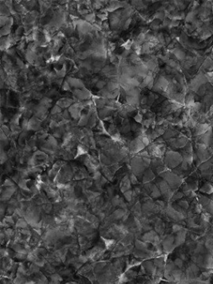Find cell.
<instances>
[{"instance_id":"obj_22","label":"cell","mask_w":213,"mask_h":284,"mask_svg":"<svg viewBox=\"0 0 213 284\" xmlns=\"http://www.w3.org/2000/svg\"><path fill=\"white\" fill-rule=\"evenodd\" d=\"M65 74H66V68H65V67H63V68H61L58 72H57V76L58 77H60V78H63V77H64L65 76Z\"/></svg>"},{"instance_id":"obj_29","label":"cell","mask_w":213,"mask_h":284,"mask_svg":"<svg viewBox=\"0 0 213 284\" xmlns=\"http://www.w3.org/2000/svg\"><path fill=\"white\" fill-rule=\"evenodd\" d=\"M130 182H131L132 183H133V184H136V183H138V180H137V178H136V177H135L134 174H132V175H131V177H130Z\"/></svg>"},{"instance_id":"obj_33","label":"cell","mask_w":213,"mask_h":284,"mask_svg":"<svg viewBox=\"0 0 213 284\" xmlns=\"http://www.w3.org/2000/svg\"><path fill=\"white\" fill-rule=\"evenodd\" d=\"M98 17L100 18L101 20H104L105 21V19H106V13H99V14H98Z\"/></svg>"},{"instance_id":"obj_16","label":"cell","mask_w":213,"mask_h":284,"mask_svg":"<svg viewBox=\"0 0 213 284\" xmlns=\"http://www.w3.org/2000/svg\"><path fill=\"white\" fill-rule=\"evenodd\" d=\"M2 131L6 134L7 136H9L10 134H11V133H12V131H11V129L8 127V126H6V125H2Z\"/></svg>"},{"instance_id":"obj_15","label":"cell","mask_w":213,"mask_h":284,"mask_svg":"<svg viewBox=\"0 0 213 284\" xmlns=\"http://www.w3.org/2000/svg\"><path fill=\"white\" fill-rule=\"evenodd\" d=\"M1 153H1V163L3 164V163L8 160V153H6L3 151V148H2V150H1Z\"/></svg>"},{"instance_id":"obj_27","label":"cell","mask_w":213,"mask_h":284,"mask_svg":"<svg viewBox=\"0 0 213 284\" xmlns=\"http://www.w3.org/2000/svg\"><path fill=\"white\" fill-rule=\"evenodd\" d=\"M7 135L1 130V134H0V140L2 142H4V141H7Z\"/></svg>"},{"instance_id":"obj_14","label":"cell","mask_w":213,"mask_h":284,"mask_svg":"<svg viewBox=\"0 0 213 284\" xmlns=\"http://www.w3.org/2000/svg\"><path fill=\"white\" fill-rule=\"evenodd\" d=\"M9 20V17H7V16H0V25L1 27H4L5 25L8 24Z\"/></svg>"},{"instance_id":"obj_1","label":"cell","mask_w":213,"mask_h":284,"mask_svg":"<svg viewBox=\"0 0 213 284\" xmlns=\"http://www.w3.org/2000/svg\"><path fill=\"white\" fill-rule=\"evenodd\" d=\"M165 162L171 167H176L182 160V156L180 153L173 152V151H168L166 153V158H165Z\"/></svg>"},{"instance_id":"obj_2","label":"cell","mask_w":213,"mask_h":284,"mask_svg":"<svg viewBox=\"0 0 213 284\" xmlns=\"http://www.w3.org/2000/svg\"><path fill=\"white\" fill-rule=\"evenodd\" d=\"M73 94L75 96L76 98L79 100H83L85 101L86 99H88L91 98L92 94L91 93L87 90L86 88H83V89H75L73 91Z\"/></svg>"},{"instance_id":"obj_7","label":"cell","mask_w":213,"mask_h":284,"mask_svg":"<svg viewBox=\"0 0 213 284\" xmlns=\"http://www.w3.org/2000/svg\"><path fill=\"white\" fill-rule=\"evenodd\" d=\"M173 53H174L176 58L177 59H179V60H185L186 59L187 55L182 50L179 49H173Z\"/></svg>"},{"instance_id":"obj_30","label":"cell","mask_w":213,"mask_h":284,"mask_svg":"<svg viewBox=\"0 0 213 284\" xmlns=\"http://www.w3.org/2000/svg\"><path fill=\"white\" fill-rule=\"evenodd\" d=\"M17 65H18V67H19V68H24V62H22V60H20L19 58L17 59Z\"/></svg>"},{"instance_id":"obj_19","label":"cell","mask_w":213,"mask_h":284,"mask_svg":"<svg viewBox=\"0 0 213 284\" xmlns=\"http://www.w3.org/2000/svg\"><path fill=\"white\" fill-rule=\"evenodd\" d=\"M60 112H61V108H60V107H58L57 105H56V106H54V107H53V108L52 109V111H51V113H52V114H53V115H55V114H57V113H60Z\"/></svg>"},{"instance_id":"obj_13","label":"cell","mask_w":213,"mask_h":284,"mask_svg":"<svg viewBox=\"0 0 213 284\" xmlns=\"http://www.w3.org/2000/svg\"><path fill=\"white\" fill-rule=\"evenodd\" d=\"M28 226V223H27V221H25L24 219H19L18 221V223H17V227L18 228H27Z\"/></svg>"},{"instance_id":"obj_10","label":"cell","mask_w":213,"mask_h":284,"mask_svg":"<svg viewBox=\"0 0 213 284\" xmlns=\"http://www.w3.org/2000/svg\"><path fill=\"white\" fill-rule=\"evenodd\" d=\"M10 32H11V27L5 25L4 27H3L1 28V31H0L1 37H7V35H8L10 33Z\"/></svg>"},{"instance_id":"obj_18","label":"cell","mask_w":213,"mask_h":284,"mask_svg":"<svg viewBox=\"0 0 213 284\" xmlns=\"http://www.w3.org/2000/svg\"><path fill=\"white\" fill-rule=\"evenodd\" d=\"M150 27L151 28L155 29V30H157L159 28H160V25H159V20H153V22L151 24Z\"/></svg>"},{"instance_id":"obj_23","label":"cell","mask_w":213,"mask_h":284,"mask_svg":"<svg viewBox=\"0 0 213 284\" xmlns=\"http://www.w3.org/2000/svg\"><path fill=\"white\" fill-rule=\"evenodd\" d=\"M62 87H63V89L64 90V91H69V90L71 89V87H70V84L68 83V81H64L63 83V86Z\"/></svg>"},{"instance_id":"obj_17","label":"cell","mask_w":213,"mask_h":284,"mask_svg":"<svg viewBox=\"0 0 213 284\" xmlns=\"http://www.w3.org/2000/svg\"><path fill=\"white\" fill-rule=\"evenodd\" d=\"M85 20L88 22H94L95 21V15L93 13H88L85 15Z\"/></svg>"},{"instance_id":"obj_12","label":"cell","mask_w":213,"mask_h":284,"mask_svg":"<svg viewBox=\"0 0 213 284\" xmlns=\"http://www.w3.org/2000/svg\"><path fill=\"white\" fill-rule=\"evenodd\" d=\"M152 178H154V174H153V173H152L151 170H147V171L146 172V173H145L144 183H146V182H149V181H151Z\"/></svg>"},{"instance_id":"obj_6","label":"cell","mask_w":213,"mask_h":284,"mask_svg":"<svg viewBox=\"0 0 213 284\" xmlns=\"http://www.w3.org/2000/svg\"><path fill=\"white\" fill-rule=\"evenodd\" d=\"M73 103V100L71 99H60L59 101H57V105L60 108H68V107H71L72 103Z\"/></svg>"},{"instance_id":"obj_3","label":"cell","mask_w":213,"mask_h":284,"mask_svg":"<svg viewBox=\"0 0 213 284\" xmlns=\"http://www.w3.org/2000/svg\"><path fill=\"white\" fill-rule=\"evenodd\" d=\"M67 79H68L67 81L70 84V86L75 87L76 89H83V88H85V84L80 79L73 78H71V77H68Z\"/></svg>"},{"instance_id":"obj_26","label":"cell","mask_w":213,"mask_h":284,"mask_svg":"<svg viewBox=\"0 0 213 284\" xmlns=\"http://www.w3.org/2000/svg\"><path fill=\"white\" fill-rule=\"evenodd\" d=\"M3 186H6V187H13V183L10 179H6L5 182H4Z\"/></svg>"},{"instance_id":"obj_34","label":"cell","mask_w":213,"mask_h":284,"mask_svg":"<svg viewBox=\"0 0 213 284\" xmlns=\"http://www.w3.org/2000/svg\"><path fill=\"white\" fill-rule=\"evenodd\" d=\"M48 93H49V95H53V96L57 94V93L56 92V90H53H53H51L50 92H49Z\"/></svg>"},{"instance_id":"obj_31","label":"cell","mask_w":213,"mask_h":284,"mask_svg":"<svg viewBox=\"0 0 213 284\" xmlns=\"http://www.w3.org/2000/svg\"><path fill=\"white\" fill-rule=\"evenodd\" d=\"M6 53L11 56H13L15 54V50L13 49H8L6 50Z\"/></svg>"},{"instance_id":"obj_4","label":"cell","mask_w":213,"mask_h":284,"mask_svg":"<svg viewBox=\"0 0 213 284\" xmlns=\"http://www.w3.org/2000/svg\"><path fill=\"white\" fill-rule=\"evenodd\" d=\"M41 125V121L38 117H32L31 119L28 121V129L29 130H38L40 128Z\"/></svg>"},{"instance_id":"obj_28","label":"cell","mask_w":213,"mask_h":284,"mask_svg":"<svg viewBox=\"0 0 213 284\" xmlns=\"http://www.w3.org/2000/svg\"><path fill=\"white\" fill-rule=\"evenodd\" d=\"M102 27L105 29V30H108V28H109V27H110V25H109V24L106 22V20H105V21H103L102 22Z\"/></svg>"},{"instance_id":"obj_24","label":"cell","mask_w":213,"mask_h":284,"mask_svg":"<svg viewBox=\"0 0 213 284\" xmlns=\"http://www.w3.org/2000/svg\"><path fill=\"white\" fill-rule=\"evenodd\" d=\"M134 120H136L138 123H142V114L138 113V114L134 117Z\"/></svg>"},{"instance_id":"obj_21","label":"cell","mask_w":213,"mask_h":284,"mask_svg":"<svg viewBox=\"0 0 213 284\" xmlns=\"http://www.w3.org/2000/svg\"><path fill=\"white\" fill-rule=\"evenodd\" d=\"M132 24V19H127V20H126L125 22H124V24H123V29L124 30H126V29H127L128 28H129V26H130V24Z\"/></svg>"},{"instance_id":"obj_32","label":"cell","mask_w":213,"mask_h":284,"mask_svg":"<svg viewBox=\"0 0 213 284\" xmlns=\"http://www.w3.org/2000/svg\"><path fill=\"white\" fill-rule=\"evenodd\" d=\"M179 205H180L181 207H182V208H187L188 207L187 202H186V201H182V202H180V203H179Z\"/></svg>"},{"instance_id":"obj_25","label":"cell","mask_w":213,"mask_h":284,"mask_svg":"<svg viewBox=\"0 0 213 284\" xmlns=\"http://www.w3.org/2000/svg\"><path fill=\"white\" fill-rule=\"evenodd\" d=\"M174 263H175L176 265L178 267H182V266H183V262H182V260L180 259V258L176 259L175 262H174Z\"/></svg>"},{"instance_id":"obj_9","label":"cell","mask_w":213,"mask_h":284,"mask_svg":"<svg viewBox=\"0 0 213 284\" xmlns=\"http://www.w3.org/2000/svg\"><path fill=\"white\" fill-rule=\"evenodd\" d=\"M4 2H1V8H0V12H1V16H7V15H9L11 12L9 10V8L6 6V5H3ZM8 17V16H7Z\"/></svg>"},{"instance_id":"obj_8","label":"cell","mask_w":213,"mask_h":284,"mask_svg":"<svg viewBox=\"0 0 213 284\" xmlns=\"http://www.w3.org/2000/svg\"><path fill=\"white\" fill-rule=\"evenodd\" d=\"M119 83H116V82H113V81H109L106 83V89L109 92H113L117 89H118L119 87Z\"/></svg>"},{"instance_id":"obj_20","label":"cell","mask_w":213,"mask_h":284,"mask_svg":"<svg viewBox=\"0 0 213 284\" xmlns=\"http://www.w3.org/2000/svg\"><path fill=\"white\" fill-rule=\"evenodd\" d=\"M105 85H106V82L102 80H99L96 83V87L98 88H100V89H103V87H105Z\"/></svg>"},{"instance_id":"obj_11","label":"cell","mask_w":213,"mask_h":284,"mask_svg":"<svg viewBox=\"0 0 213 284\" xmlns=\"http://www.w3.org/2000/svg\"><path fill=\"white\" fill-rule=\"evenodd\" d=\"M96 124H97V117H96V115L93 113V114H92V116L90 117V119L88 121V125L89 128H93V127L96 126Z\"/></svg>"},{"instance_id":"obj_5","label":"cell","mask_w":213,"mask_h":284,"mask_svg":"<svg viewBox=\"0 0 213 284\" xmlns=\"http://www.w3.org/2000/svg\"><path fill=\"white\" fill-rule=\"evenodd\" d=\"M16 190L15 187H6V189L2 191V200H8L12 197L13 193Z\"/></svg>"},{"instance_id":"obj_35","label":"cell","mask_w":213,"mask_h":284,"mask_svg":"<svg viewBox=\"0 0 213 284\" xmlns=\"http://www.w3.org/2000/svg\"><path fill=\"white\" fill-rule=\"evenodd\" d=\"M67 284H78V283H68Z\"/></svg>"}]
</instances>
